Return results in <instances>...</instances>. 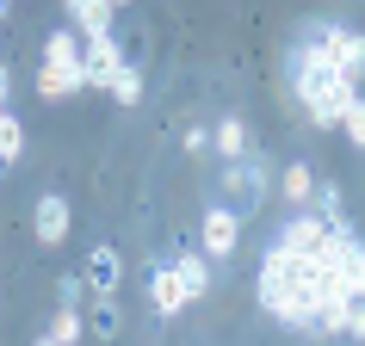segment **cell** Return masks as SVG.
Segmentation results:
<instances>
[{
  "mask_svg": "<svg viewBox=\"0 0 365 346\" xmlns=\"http://www.w3.org/2000/svg\"><path fill=\"white\" fill-rule=\"evenodd\" d=\"M353 93H359V80H353L341 62L322 50V38H316V31L291 43V99L304 105V117L316 124V130H334Z\"/></svg>",
  "mask_w": 365,
  "mask_h": 346,
  "instance_id": "1",
  "label": "cell"
},
{
  "mask_svg": "<svg viewBox=\"0 0 365 346\" xmlns=\"http://www.w3.org/2000/svg\"><path fill=\"white\" fill-rule=\"evenodd\" d=\"M81 87H87L81 31H50L43 38V68H38V99H75Z\"/></svg>",
  "mask_w": 365,
  "mask_h": 346,
  "instance_id": "2",
  "label": "cell"
},
{
  "mask_svg": "<svg viewBox=\"0 0 365 346\" xmlns=\"http://www.w3.org/2000/svg\"><path fill=\"white\" fill-rule=\"evenodd\" d=\"M267 179H272V167H267V154L260 149H248V154H235L230 161V173H223V186H230V211L235 216H248L254 204H260V198H267Z\"/></svg>",
  "mask_w": 365,
  "mask_h": 346,
  "instance_id": "3",
  "label": "cell"
},
{
  "mask_svg": "<svg viewBox=\"0 0 365 346\" xmlns=\"http://www.w3.org/2000/svg\"><path fill=\"white\" fill-rule=\"evenodd\" d=\"M81 62H87V87H112V75L124 68L118 31H81Z\"/></svg>",
  "mask_w": 365,
  "mask_h": 346,
  "instance_id": "4",
  "label": "cell"
},
{
  "mask_svg": "<svg viewBox=\"0 0 365 346\" xmlns=\"http://www.w3.org/2000/svg\"><path fill=\"white\" fill-rule=\"evenodd\" d=\"M68 229H75V204L62 192H43L38 204H31V235H38V248H62Z\"/></svg>",
  "mask_w": 365,
  "mask_h": 346,
  "instance_id": "5",
  "label": "cell"
},
{
  "mask_svg": "<svg viewBox=\"0 0 365 346\" xmlns=\"http://www.w3.org/2000/svg\"><path fill=\"white\" fill-rule=\"evenodd\" d=\"M198 235H205V253H211V260H230V253L242 248V216H235L230 204H211L205 223H198Z\"/></svg>",
  "mask_w": 365,
  "mask_h": 346,
  "instance_id": "6",
  "label": "cell"
},
{
  "mask_svg": "<svg viewBox=\"0 0 365 346\" xmlns=\"http://www.w3.org/2000/svg\"><path fill=\"white\" fill-rule=\"evenodd\" d=\"M186 303H192V290H186L180 266H173V260H168V266H155L149 272V309H155V315H180Z\"/></svg>",
  "mask_w": 365,
  "mask_h": 346,
  "instance_id": "7",
  "label": "cell"
},
{
  "mask_svg": "<svg viewBox=\"0 0 365 346\" xmlns=\"http://www.w3.org/2000/svg\"><path fill=\"white\" fill-rule=\"evenodd\" d=\"M316 38H322V50H328L334 62H341V68H346L353 80H365V38L353 31V25H322Z\"/></svg>",
  "mask_w": 365,
  "mask_h": 346,
  "instance_id": "8",
  "label": "cell"
},
{
  "mask_svg": "<svg viewBox=\"0 0 365 346\" xmlns=\"http://www.w3.org/2000/svg\"><path fill=\"white\" fill-rule=\"evenodd\" d=\"M81 278H87L93 297H118V285H124V260H118V248H93V253H87V266H81Z\"/></svg>",
  "mask_w": 365,
  "mask_h": 346,
  "instance_id": "9",
  "label": "cell"
},
{
  "mask_svg": "<svg viewBox=\"0 0 365 346\" xmlns=\"http://www.w3.org/2000/svg\"><path fill=\"white\" fill-rule=\"evenodd\" d=\"M43 340H50V346H75V340H87V309H81V303H62L56 315H50V327H43Z\"/></svg>",
  "mask_w": 365,
  "mask_h": 346,
  "instance_id": "10",
  "label": "cell"
},
{
  "mask_svg": "<svg viewBox=\"0 0 365 346\" xmlns=\"http://www.w3.org/2000/svg\"><path fill=\"white\" fill-rule=\"evenodd\" d=\"M211 149L223 154V161H235V154H248V149H254L248 124H242V117H223V124H211Z\"/></svg>",
  "mask_w": 365,
  "mask_h": 346,
  "instance_id": "11",
  "label": "cell"
},
{
  "mask_svg": "<svg viewBox=\"0 0 365 346\" xmlns=\"http://www.w3.org/2000/svg\"><path fill=\"white\" fill-rule=\"evenodd\" d=\"M279 192H285V204H297V211H304L309 192H316V167H309V161H291L285 179H279Z\"/></svg>",
  "mask_w": 365,
  "mask_h": 346,
  "instance_id": "12",
  "label": "cell"
},
{
  "mask_svg": "<svg viewBox=\"0 0 365 346\" xmlns=\"http://www.w3.org/2000/svg\"><path fill=\"white\" fill-rule=\"evenodd\" d=\"M118 297H93V303H87V334H93V340H118Z\"/></svg>",
  "mask_w": 365,
  "mask_h": 346,
  "instance_id": "13",
  "label": "cell"
},
{
  "mask_svg": "<svg viewBox=\"0 0 365 346\" xmlns=\"http://www.w3.org/2000/svg\"><path fill=\"white\" fill-rule=\"evenodd\" d=\"M68 13H75V31H112V0H68Z\"/></svg>",
  "mask_w": 365,
  "mask_h": 346,
  "instance_id": "14",
  "label": "cell"
},
{
  "mask_svg": "<svg viewBox=\"0 0 365 346\" xmlns=\"http://www.w3.org/2000/svg\"><path fill=\"white\" fill-rule=\"evenodd\" d=\"M309 211L322 216V223H346V198L334 179H316V192H309Z\"/></svg>",
  "mask_w": 365,
  "mask_h": 346,
  "instance_id": "15",
  "label": "cell"
},
{
  "mask_svg": "<svg viewBox=\"0 0 365 346\" xmlns=\"http://www.w3.org/2000/svg\"><path fill=\"white\" fill-rule=\"evenodd\" d=\"M173 266H180V278H186V290H192V303L211 290V253H180Z\"/></svg>",
  "mask_w": 365,
  "mask_h": 346,
  "instance_id": "16",
  "label": "cell"
},
{
  "mask_svg": "<svg viewBox=\"0 0 365 346\" xmlns=\"http://www.w3.org/2000/svg\"><path fill=\"white\" fill-rule=\"evenodd\" d=\"M19 154H25V124L6 112V105H0V167H13Z\"/></svg>",
  "mask_w": 365,
  "mask_h": 346,
  "instance_id": "17",
  "label": "cell"
},
{
  "mask_svg": "<svg viewBox=\"0 0 365 346\" xmlns=\"http://www.w3.org/2000/svg\"><path fill=\"white\" fill-rule=\"evenodd\" d=\"M106 93H112L118 105H143V75H136V62H124V68H118Z\"/></svg>",
  "mask_w": 365,
  "mask_h": 346,
  "instance_id": "18",
  "label": "cell"
},
{
  "mask_svg": "<svg viewBox=\"0 0 365 346\" xmlns=\"http://www.w3.org/2000/svg\"><path fill=\"white\" fill-rule=\"evenodd\" d=\"M341 130H346V142H353V149H365V93H353V99H346Z\"/></svg>",
  "mask_w": 365,
  "mask_h": 346,
  "instance_id": "19",
  "label": "cell"
},
{
  "mask_svg": "<svg viewBox=\"0 0 365 346\" xmlns=\"http://www.w3.org/2000/svg\"><path fill=\"white\" fill-rule=\"evenodd\" d=\"M341 334H346V340H365V290H353V297H346V315H341Z\"/></svg>",
  "mask_w": 365,
  "mask_h": 346,
  "instance_id": "20",
  "label": "cell"
},
{
  "mask_svg": "<svg viewBox=\"0 0 365 346\" xmlns=\"http://www.w3.org/2000/svg\"><path fill=\"white\" fill-rule=\"evenodd\" d=\"M180 149H186V154H205V149H211V130L186 124V130H180Z\"/></svg>",
  "mask_w": 365,
  "mask_h": 346,
  "instance_id": "21",
  "label": "cell"
},
{
  "mask_svg": "<svg viewBox=\"0 0 365 346\" xmlns=\"http://www.w3.org/2000/svg\"><path fill=\"white\" fill-rule=\"evenodd\" d=\"M6 87H13V75H6V62H0V105H6Z\"/></svg>",
  "mask_w": 365,
  "mask_h": 346,
  "instance_id": "22",
  "label": "cell"
},
{
  "mask_svg": "<svg viewBox=\"0 0 365 346\" xmlns=\"http://www.w3.org/2000/svg\"><path fill=\"white\" fill-rule=\"evenodd\" d=\"M112 6H130V0H112Z\"/></svg>",
  "mask_w": 365,
  "mask_h": 346,
  "instance_id": "23",
  "label": "cell"
},
{
  "mask_svg": "<svg viewBox=\"0 0 365 346\" xmlns=\"http://www.w3.org/2000/svg\"><path fill=\"white\" fill-rule=\"evenodd\" d=\"M62 6H68V0H62Z\"/></svg>",
  "mask_w": 365,
  "mask_h": 346,
  "instance_id": "24",
  "label": "cell"
}]
</instances>
